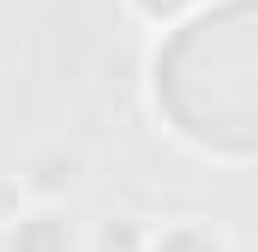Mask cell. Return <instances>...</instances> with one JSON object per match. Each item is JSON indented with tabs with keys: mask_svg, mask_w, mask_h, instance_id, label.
<instances>
[{
	"mask_svg": "<svg viewBox=\"0 0 258 252\" xmlns=\"http://www.w3.org/2000/svg\"><path fill=\"white\" fill-rule=\"evenodd\" d=\"M144 6H150V12H174L180 0H144Z\"/></svg>",
	"mask_w": 258,
	"mask_h": 252,
	"instance_id": "277c9868",
	"label": "cell"
},
{
	"mask_svg": "<svg viewBox=\"0 0 258 252\" xmlns=\"http://www.w3.org/2000/svg\"><path fill=\"white\" fill-rule=\"evenodd\" d=\"M162 252H216V246H210L204 234H174V240H168Z\"/></svg>",
	"mask_w": 258,
	"mask_h": 252,
	"instance_id": "3957f363",
	"label": "cell"
},
{
	"mask_svg": "<svg viewBox=\"0 0 258 252\" xmlns=\"http://www.w3.org/2000/svg\"><path fill=\"white\" fill-rule=\"evenodd\" d=\"M168 108L216 144H258V6H228L192 24L162 66Z\"/></svg>",
	"mask_w": 258,
	"mask_h": 252,
	"instance_id": "6da1fadb",
	"label": "cell"
},
{
	"mask_svg": "<svg viewBox=\"0 0 258 252\" xmlns=\"http://www.w3.org/2000/svg\"><path fill=\"white\" fill-rule=\"evenodd\" d=\"M12 252H66V228L54 222V216H36V222H24V228H18Z\"/></svg>",
	"mask_w": 258,
	"mask_h": 252,
	"instance_id": "7a4b0ae2",
	"label": "cell"
}]
</instances>
